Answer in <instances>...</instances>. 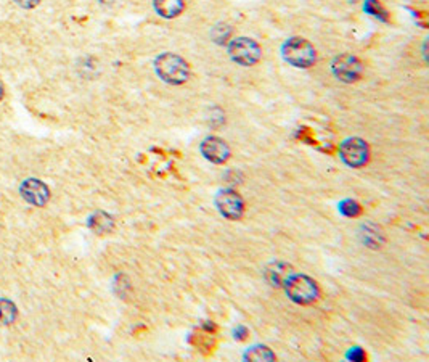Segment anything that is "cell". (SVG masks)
<instances>
[{
  "instance_id": "7a4b0ae2",
  "label": "cell",
  "mask_w": 429,
  "mask_h": 362,
  "mask_svg": "<svg viewBox=\"0 0 429 362\" xmlns=\"http://www.w3.org/2000/svg\"><path fill=\"white\" fill-rule=\"evenodd\" d=\"M281 56L288 65L295 68H311L317 61V52L304 38H291L281 45Z\"/></svg>"
},
{
  "instance_id": "e0dca14e",
  "label": "cell",
  "mask_w": 429,
  "mask_h": 362,
  "mask_svg": "<svg viewBox=\"0 0 429 362\" xmlns=\"http://www.w3.org/2000/svg\"><path fill=\"white\" fill-rule=\"evenodd\" d=\"M15 2H17L20 7H23V8H33L40 2V0H15Z\"/></svg>"
},
{
  "instance_id": "52a82bcc",
  "label": "cell",
  "mask_w": 429,
  "mask_h": 362,
  "mask_svg": "<svg viewBox=\"0 0 429 362\" xmlns=\"http://www.w3.org/2000/svg\"><path fill=\"white\" fill-rule=\"evenodd\" d=\"M333 75L343 82H355L364 75V65L357 56L350 54H343L334 56L332 61Z\"/></svg>"
},
{
  "instance_id": "ba28073f",
  "label": "cell",
  "mask_w": 429,
  "mask_h": 362,
  "mask_svg": "<svg viewBox=\"0 0 429 362\" xmlns=\"http://www.w3.org/2000/svg\"><path fill=\"white\" fill-rule=\"evenodd\" d=\"M200 151L208 161L214 163V165H224V163L228 161L230 155H232L227 142L221 137H214V135L201 142Z\"/></svg>"
},
{
  "instance_id": "8fae6325",
  "label": "cell",
  "mask_w": 429,
  "mask_h": 362,
  "mask_svg": "<svg viewBox=\"0 0 429 362\" xmlns=\"http://www.w3.org/2000/svg\"><path fill=\"white\" fill-rule=\"evenodd\" d=\"M153 7L161 18L172 20L184 12L185 3L184 0H153Z\"/></svg>"
},
{
  "instance_id": "277c9868",
  "label": "cell",
  "mask_w": 429,
  "mask_h": 362,
  "mask_svg": "<svg viewBox=\"0 0 429 362\" xmlns=\"http://www.w3.org/2000/svg\"><path fill=\"white\" fill-rule=\"evenodd\" d=\"M228 55L242 66H253L260 60L263 50L258 42L251 38H235L228 44Z\"/></svg>"
},
{
  "instance_id": "7c38bea8",
  "label": "cell",
  "mask_w": 429,
  "mask_h": 362,
  "mask_svg": "<svg viewBox=\"0 0 429 362\" xmlns=\"http://www.w3.org/2000/svg\"><path fill=\"white\" fill-rule=\"evenodd\" d=\"M88 227L95 230L97 234H108L114 229V219L107 213L98 211L88 218Z\"/></svg>"
},
{
  "instance_id": "5b68a950",
  "label": "cell",
  "mask_w": 429,
  "mask_h": 362,
  "mask_svg": "<svg viewBox=\"0 0 429 362\" xmlns=\"http://www.w3.org/2000/svg\"><path fill=\"white\" fill-rule=\"evenodd\" d=\"M339 156L344 165L349 167H364L370 158V149L367 142L360 137H349L339 145Z\"/></svg>"
},
{
  "instance_id": "9c48e42d",
  "label": "cell",
  "mask_w": 429,
  "mask_h": 362,
  "mask_svg": "<svg viewBox=\"0 0 429 362\" xmlns=\"http://www.w3.org/2000/svg\"><path fill=\"white\" fill-rule=\"evenodd\" d=\"M21 195L28 203L36 204V206H44L49 202L50 192L44 182L38 179H28L21 183Z\"/></svg>"
},
{
  "instance_id": "ac0fdd59",
  "label": "cell",
  "mask_w": 429,
  "mask_h": 362,
  "mask_svg": "<svg viewBox=\"0 0 429 362\" xmlns=\"http://www.w3.org/2000/svg\"><path fill=\"white\" fill-rule=\"evenodd\" d=\"M2 97H3V86L2 82H0V100H2Z\"/></svg>"
},
{
  "instance_id": "6da1fadb",
  "label": "cell",
  "mask_w": 429,
  "mask_h": 362,
  "mask_svg": "<svg viewBox=\"0 0 429 362\" xmlns=\"http://www.w3.org/2000/svg\"><path fill=\"white\" fill-rule=\"evenodd\" d=\"M155 71L161 81L171 84V86H180L190 77V65L180 55L172 54V52H166V54L156 56Z\"/></svg>"
},
{
  "instance_id": "2e32d148",
  "label": "cell",
  "mask_w": 429,
  "mask_h": 362,
  "mask_svg": "<svg viewBox=\"0 0 429 362\" xmlns=\"http://www.w3.org/2000/svg\"><path fill=\"white\" fill-rule=\"evenodd\" d=\"M365 10H367V12L370 13V15H373V17H380V18H384L383 17V10H381V7H380V3L376 2V0H367V3H365Z\"/></svg>"
},
{
  "instance_id": "3957f363",
  "label": "cell",
  "mask_w": 429,
  "mask_h": 362,
  "mask_svg": "<svg viewBox=\"0 0 429 362\" xmlns=\"http://www.w3.org/2000/svg\"><path fill=\"white\" fill-rule=\"evenodd\" d=\"M288 298L296 304H306L313 303L318 298V285L317 282L306 274H290L285 279L283 285Z\"/></svg>"
},
{
  "instance_id": "4fadbf2b",
  "label": "cell",
  "mask_w": 429,
  "mask_h": 362,
  "mask_svg": "<svg viewBox=\"0 0 429 362\" xmlns=\"http://www.w3.org/2000/svg\"><path fill=\"white\" fill-rule=\"evenodd\" d=\"M244 359L248 361H274L275 354L267 346H251L244 353Z\"/></svg>"
},
{
  "instance_id": "5bb4252c",
  "label": "cell",
  "mask_w": 429,
  "mask_h": 362,
  "mask_svg": "<svg viewBox=\"0 0 429 362\" xmlns=\"http://www.w3.org/2000/svg\"><path fill=\"white\" fill-rule=\"evenodd\" d=\"M17 319V306L8 300H0V325H8Z\"/></svg>"
},
{
  "instance_id": "30bf717a",
  "label": "cell",
  "mask_w": 429,
  "mask_h": 362,
  "mask_svg": "<svg viewBox=\"0 0 429 362\" xmlns=\"http://www.w3.org/2000/svg\"><path fill=\"white\" fill-rule=\"evenodd\" d=\"M290 269H291V267L285 264V262L275 261V262H272V264L265 267L264 277L272 287H281V285H283L286 277L291 274Z\"/></svg>"
},
{
  "instance_id": "9a60e30c",
  "label": "cell",
  "mask_w": 429,
  "mask_h": 362,
  "mask_svg": "<svg viewBox=\"0 0 429 362\" xmlns=\"http://www.w3.org/2000/svg\"><path fill=\"white\" fill-rule=\"evenodd\" d=\"M364 241L365 243H370V245H380L383 243V239H381V232L378 227H375V225H365L364 227Z\"/></svg>"
},
{
  "instance_id": "8992f818",
  "label": "cell",
  "mask_w": 429,
  "mask_h": 362,
  "mask_svg": "<svg viewBox=\"0 0 429 362\" xmlns=\"http://www.w3.org/2000/svg\"><path fill=\"white\" fill-rule=\"evenodd\" d=\"M214 203H216V208L221 213V216L228 219V221H238L244 214L243 198L240 197V193L232 190V188L219 190L216 193V198H214Z\"/></svg>"
}]
</instances>
